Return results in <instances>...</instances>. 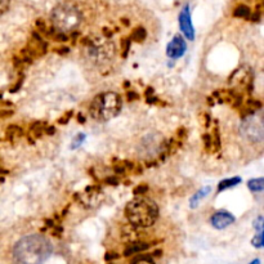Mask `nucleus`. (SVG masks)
I'll return each instance as SVG.
<instances>
[{"label": "nucleus", "instance_id": "f8f14e48", "mask_svg": "<svg viewBox=\"0 0 264 264\" xmlns=\"http://www.w3.org/2000/svg\"><path fill=\"white\" fill-rule=\"evenodd\" d=\"M150 245L146 244V242H141V241H136V242H131L130 245H128V247L125 249L124 255L129 256L134 252H140V251H145V250L148 249Z\"/></svg>", "mask_w": 264, "mask_h": 264}, {"label": "nucleus", "instance_id": "aec40b11", "mask_svg": "<svg viewBox=\"0 0 264 264\" xmlns=\"http://www.w3.org/2000/svg\"><path fill=\"white\" fill-rule=\"evenodd\" d=\"M84 141H85V134H83V133L78 134V136H76L75 138L73 140V143H71V148H73V150H75V148L80 147Z\"/></svg>", "mask_w": 264, "mask_h": 264}, {"label": "nucleus", "instance_id": "6e6552de", "mask_svg": "<svg viewBox=\"0 0 264 264\" xmlns=\"http://www.w3.org/2000/svg\"><path fill=\"white\" fill-rule=\"evenodd\" d=\"M179 26L182 32L184 34L188 40H193L194 39V31L193 26L191 22V16H189V6H184L182 9V12L179 15Z\"/></svg>", "mask_w": 264, "mask_h": 264}, {"label": "nucleus", "instance_id": "473e14b6", "mask_svg": "<svg viewBox=\"0 0 264 264\" xmlns=\"http://www.w3.org/2000/svg\"><path fill=\"white\" fill-rule=\"evenodd\" d=\"M70 52V48H61V49H57V53H59V54H67V53Z\"/></svg>", "mask_w": 264, "mask_h": 264}, {"label": "nucleus", "instance_id": "6ab92c4d", "mask_svg": "<svg viewBox=\"0 0 264 264\" xmlns=\"http://www.w3.org/2000/svg\"><path fill=\"white\" fill-rule=\"evenodd\" d=\"M128 169H133V164L129 163V161H121V163L115 165V173H116V174H122V173H124L125 170H128Z\"/></svg>", "mask_w": 264, "mask_h": 264}, {"label": "nucleus", "instance_id": "39448f33", "mask_svg": "<svg viewBox=\"0 0 264 264\" xmlns=\"http://www.w3.org/2000/svg\"><path fill=\"white\" fill-rule=\"evenodd\" d=\"M85 45H88V57L90 59H93L96 63H105L108 62L115 54V47L110 41H102V40H92L90 38H85L84 40Z\"/></svg>", "mask_w": 264, "mask_h": 264}, {"label": "nucleus", "instance_id": "f03ea898", "mask_svg": "<svg viewBox=\"0 0 264 264\" xmlns=\"http://www.w3.org/2000/svg\"><path fill=\"white\" fill-rule=\"evenodd\" d=\"M125 214L134 227L146 228L151 227L159 217V208L156 203L146 196H138L128 203Z\"/></svg>", "mask_w": 264, "mask_h": 264}, {"label": "nucleus", "instance_id": "5701e85b", "mask_svg": "<svg viewBox=\"0 0 264 264\" xmlns=\"http://www.w3.org/2000/svg\"><path fill=\"white\" fill-rule=\"evenodd\" d=\"M203 140H204V142H205V148H206V150H208V151L213 150V147H212V136H210V134H208V133L204 134Z\"/></svg>", "mask_w": 264, "mask_h": 264}, {"label": "nucleus", "instance_id": "dca6fc26", "mask_svg": "<svg viewBox=\"0 0 264 264\" xmlns=\"http://www.w3.org/2000/svg\"><path fill=\"white\" fill-rule=\"evenodd\" d=\"M146 36H147L146 30L143 29V27H137V29L131 32L130 39H129V40L137 41V43H142V41H145Z\"/></svg>", "mask_w": 264, "mask_h": 264}, {"label": "nucleus", "instance_id": "4468645a", "mask_svg": "<svg viewBox=\"0 0 264 264\" xmlns=\"http://www.w3.org/2000/svg\"><path fill=\"white\" fill-rule=\"evenodd\" d=\"M22 134H24L22 133V129H21L20 126H17V125H11V126L7 129V138H8L11 142H15V140L20 138Z\"/></svg>", "mask_w": 264, "mask_h": 264}, {"label": "nucleus", "instance_id": "4be33fe9", "mask_svg": "<svg viewBox=\"0 0 264 264\" xmlns=\"http://www.w3.org/2000/svg\"><path fill=\"white\" fill-rule=\"evenodd\" d=\"M147 191H148V187L146 186V184H140L137 188H134L133 193L136 194V196H145V193Z\"/></svg>", "mask_w": 264, "mask_h": 264}, {"label": "nucleus", "instance_id": "20e7f679", "mask_svg": "<svg viewBox=\"0 0 264 264\" xmlns=\"http://www.w3.org/2000/svg\"><path fill=\"white\" fill-rule=\"evenodd\" d=\"M82 12L74 4H58L52 12L53 27L62 34L78 29L82 24Z\"/></svg>", "mask_w": 264, "mask_h": 264}, {"label": "nucleus", "instance_id": "e433bc0d", "mask_svg": "<svg viewBox=\"0 0 264 264\" xmlns=\"http://www.w3.org/2000/svg\"><path fill=\"white\" fill-rule=\"evenodd\" d=\"M78 120H80V122H85V117L83 116V115H80L79 113V116H78Z\"/></svg>", "mask_w": 264, "mask_h": 264}, {"label": "nucleus", "instance_id": "a211bd4d", "mask_svg": "<svg viewBox=\"0 0 264 264\" xmlns=\"http://www.w3.org/2000/svg\"><path fill=\"white\" fill-rule=\"evenodd\" d=\"M247 186L251 191L254 192H261L264 188V179L263 178H256V179H251L249 183H247Z\"/></svg>", "mask_w": 264, "mask_h": 264}, {"label": "nucleus", "instance_id": "f3484780", "mask_svg": "<svg viewBox=\"0 0 264 264\" xmlns=\"http://www.w3.org/2000/svg\"><path fill=\"white\" fill-rule=\"evenodd\" d=\"M241 182V178L235 177V178H229V179L223 180V182L219 183V187H218V191H223V189L231 188V187H235L236 184Z\"/></svg>", "mask_w": 264, "mask_h": 264}, {"label": "nucleus", "instance_id": "ea45409f", "mask_svg": "<svg viewBox=\"0 0 264 264\" xmlns=\"http://www.w3.org/2000/svg\"><path fill=\"white\" fill-rule=\"evenodd\" d=\"M0 99H2V93H0Z\"/></svg>", "mask_w": 264, "mask_h": 264}, {"label": "nucleus", "instance_id": "c756f323", "mask_svg": "<svg viewBox=\"0 0 264 264\" xmlns=\"http://www.w3.org/2000/svg\"><path fill=\"white\" fill-rule=\"evenodd\" d=\"M259 20H260V11H256V12H254V15H252L251 21L252 22H259Z\"/></svg>", "mask_w": 264, "mask_h": 264}, {"label": "nucleus", "instance_id": "a878e982", "mask_svg": "<svg viewBox=\"0 0 264 264\" xmlns=\"http://www.w3.org/2000/svg\"><path fill=\"white\" fill-rule=\"evenodd\" d=\"M122 45H124V53H122V57H126V55H128V52H129V49H130V40H124L122 41Z\"/></svg>", "mask_w": 264, "mask_h": 264}, {"label": "nucleus", "instance_id": "7ed1b4c3", "mask_svg": "<svg viewBox=\"0 0 264 264\" xmlns=\"http://www.w3.org/2000/svg\"><path fill=\"white\" fill-rule=\"evenodd\" d=\"M121 105L122 102L119 94L113 92H106V93L98 94L92 101L89 113L90 116L98 121H107L119 115Z\"/></svg>", "mask_w": 264, "mask_h": 264}, {"label": "nucleus", "instance_id": "bb28decb", "mask_svg": "<svg viewBox=\"0 0 264 264\" xmlns=\"http://www.w3.org/2000/svg\"><path fill=\"white\" fill-rule=\"evenodd\" d=\"M71 116H73V111H70V112H66L64 113V116L61 117V119L58 120V124H66V122L71 119Z\"/></svg>", "mask_w": 264, "mask_h": 264}, {"label": "nucleus", "instance_id": "7c9ffc66", "mask_svg": "<svg viewBox=\"0 0 264 264\" xmlns=\"http://www.w3.org/2000/svg\"><path fill=\"white\" fill-rule=\"evenodd\" d=\"M128 99L129 101H134V99H138V94L136 92H129L128 93Z\"/></svg>", "mask_w": 264, "mask_h": 264}, {"label": "nucleus", "instance_id": "9b49d317", "mask_svg": "<svg viewBox=\"0 0 264 264\" xmlns=\"http://www.w3.org/2000/svg\"><path fill=\"white\" fill-rule=\"evenodd\" d=\"M210 191H212V187H210V186H205L204 188L199 189V191L196 192L193 196H192L191 201H189V205H191L192 209L197 208L199 204H200V201L204 200V199H205L206 196L210 193Z\"/></svg>", "mask_w": 264, "mask_h": 264}, {"label": "nucleus", "instance_id": "f257e3e1", "mask_svg": "<svg viewBox=\"0 0 264 264\" xmlns=\"http://www.w3.org/2000/svg\"><path fill=\"white\" fill-rule=\"evenodd\" d=\"M50 241L41 235H30L21 238L13 250L17 264H44L52 255Z\"/></svg>", "mask_w": 264, "mask_h": 264}, {"label": "nucleus", "instance_id": "412c9836", "mask_svg": "<svg viewBox=\"0 0 264 264\" xmlns=\"http://www.w3.org/2000/svg\"><path fill=\"white\" fill-rule=\"evenodd\" d=\"M252 245L255 247H258V249H260L261 246H263V233H258V235L255 236V237L252 238Z\"/></svg>", "mask_w": 264, "mask_h": 264}, {"label": "nucleus", "instance_id": "ddd939ff", "mask_svg": "<svg viewBox=\"0 0 264 264\" xmlns=\"http://www.w3.org/2000/svg\"><path fill=\"white\" fill-rule=\"evenodd\" d=\"M250 15H251V11H250L249 7L244 6V4L237 6L235 8V11H233V16L237 18H245V20H247V18H250Z\"/></svg>", "mask_w": 264, "mask_h": 264}, {"label": "nucleus", "instance_id": "393cba45", "mask_svg": "<svg viewBox=\"0 0 264 264\" xmlns=\"http://www.w3.org/2000/svg\"><path fill=\"white\" fill-rule=\"evenodd\" d=\"M36 27H38L39 31L44 32V34H45V31H47V29H48L47 24H45L43 20H36Z\"/></svg>", "mask_w": 264, "mask_h": 264}, {"label": "nucleus", "instance_id": "2eb2a0df", "mask_svg": "<svg viewBox=\"0 0 264 264\" xmlns=\"http://www.w3.org/2000/svg\"><path fill=\"white\" fill-rule=\"evenodd\" d=\"M45 129H47V124H45V122H34L31 129H30V134H32L35 138H40L41 134L45 131Z\"/></svg>", "mask_w": 264, "mask_h": 264}, {"label": "nucleus", "instance_id": "72a5a7b5", "mask_svg": "<svg viewBox=\"0 0 264 264\" xmlns=\"http://www.w3.org/2000/svg\"><path fill=\"white\" fill-rule=\"evenodd\" d=\"M106 183H110V184H115V186H116L117 184V179L115 177H112V178H107V179H106Z\"/></svg>", "mask_w": 264, "mask_h": 264}, {"label": "nucleus", "instance_id": "c85d7f7f", "mask_svg": "<svg viewBox=\"0 0 264 264\" xmlns=\"http://www.w3.org/2000/svg\"><path fill=\"white\" fill-rule=\"evenodd\" d=\"M8 7H9L8 2H0V16L7 12Z\"/></svg>", "mask_w": 264, "mask_h": 264}, {"label": "nucleus", "instance_id": "c9c22d12", "mask_svg": "<svg viewBox=\"0 0 264 264\" xmlns=\"http://www.w3.org/2000/svg\"><path fill=\"white\" fill-rule=\"evenodd\" d=\"M117 256H119V255H117V254H112V252H111V254H107V255H106V259H107V260H108V259L117 258Z\"/></svg>", "mask_w": 264, "mask_h": 264}, {"label": "nucleus", "instance_id": "cd10ccee", "mask_svg": "<svg viewBox=\"0 0 264 264\" xmlns=\"http://www.w3.org/2000/svg\"><path fill=\"white\" fill-rule=\"evenodd\" d=\"M131 264H155V263L151 260V259L141 258V259H138V260H136L134 263H131Z\"/></svg>", "mask_w": 264, "mask_h": 264}, {"label": "nucleus", "instance_id": "b1692460", "mask_svg": "<svg viewBox=\"0 0 264 264\" xmlns=\"http://www.w3.org/2000/svg\"><path fill=\"white\" fill-rule=\"evenodd\" d=\"M254 228L258 231V233H263V217H258L254 222Z\"/></svg>", "mask_w": 264, "mask_h": 264}, {"label": "nucleus", "instance_id": "9d476101", "mask_svg": "<svg viewBox=\"0 0 264 264\" xmlns=\"http://www.w3.org/2000/svg\"><path fill=\"white\" fill-rule=\"evenodd\" d=\"M235 222V217L228 212H217L212 217V224L217 229H223Z\"/></svg>", "mask_w": 264, "mask_h": 264}, {"label": "nucleus", "instance_id": "58836bf2", "mask_svg": "<svg viewBox=\"0 0 264 264\" xmlns=\"http://www.w3.org/2000/svg\"><path fill=\"white\" fill-rule=\"evenodd\" d=\"M122 24H124V25H125V26H128V25H129L128 20H125V18H124V20H122Z\"/></svg>", "mask_w": 264, "mask_h": 264}, {"label": "nucleus", "instance_id": "1a4fd4ad", "mask_svg": "<svg viewBox=\"0 0 264 264\" xmlns=\"http://www.w3.org/2000/svg\"><path fill=\"white\" fill-rule=\"evenodd\" d=\"M186 49V41L183 40V38L180 35H175L174 38H173V40L169 43L166 52H168V55L171 57V58H179V57H182V55L184 54Z\"/></svg>", "mask_w": 264, "mask_h": 264}, {"label": "nucleus", "instance_id": "2f4dec72", "mask_svg": "<svg viewBox=\"0 0 264 264\" xmlns=\"http://www.w3.org/2000/svg\"><path fill=\"white\" fill-rule=\"evenodd\" d=\"M45 133H47L48 136H53V134L55 133V129L53 128V126H47V129H45Z\"/></svg>", "mask_w": 264, "mask_h": 264}, {"label": "nucleus", "instance_id": "0eeeda50", "mask_svg": "<svg viewBox=\"0 0 264 264\" xmlns=\"http://www.w3.org/2000/svg\"><path fill=\"white\" fill-rule=\"evenodd\" d=\"M242 136L249 138L254 142H260L263 140V125H261V119H255V117H246L241 126Z\"/></svg>", "mask_w": 264, "mask_h": 264}, {"label": "nucleus", "instance_id": "4c0bfd02", "mask_svg": "<svg viewBox=\"0 0 264 264\" xmlns=\"http://www.w3.org/2000/svg\"><path fill=\"white\" fill-rule=\"evenodd\" d=\"M250 264H260V260H259V259H255V260H252Z\"/></svg>", "mask_w": 264, "mask_h": 264}, {"label": "nucleus", "instance_id": "423d86ee", "mask_svg": "<svg viewBox=\"0 0 264 264\" xmlns=\"http://www.w3.org/2000/svg\"><path fill=\"white\" fill-rule=\"evenodd\" d=\"M76 199H78L79 203L82 204L84 208L94 209V208H98L101 205L105 196H103V192H102V189L99 187L89 186L83 192L76 194Z\"/></svg>", "mask_w": 264, "mask_h": 264}, {"label": "nucleus", "instance_id": "f704fd0d", "mask_svg": "<svg viewBox=\"0 0 264 264\" xmlns=\"http://www.w3.org/2000/svg\"><path fill=\"white\" fill-rule=\"evenodd\" d=\"M146 96H147V97L154 96V89H152V88H148V89L146 90Z\"/></svg>", "mask_w": 264, "mask_h": 264}]
</instances>
